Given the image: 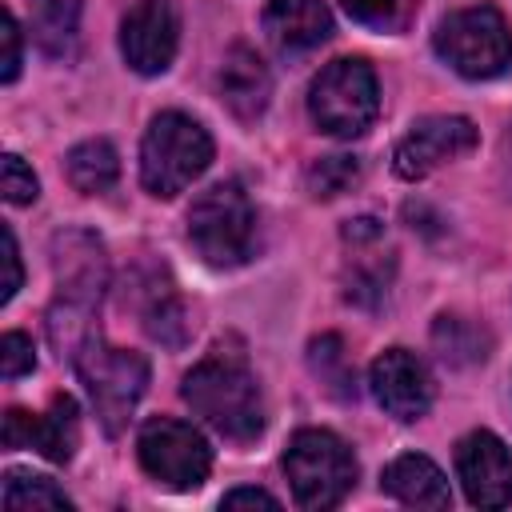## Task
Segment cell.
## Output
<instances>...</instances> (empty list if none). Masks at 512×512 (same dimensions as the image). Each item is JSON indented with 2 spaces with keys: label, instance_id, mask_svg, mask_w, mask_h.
<instances>
[{
  "label": "cell",
  "instance_id": "6da1fadb",
  "mask_svg": "<svg viewBox=\"0 0 512 512\" xmlns=\"http://www.w3.org/2000/svg\"><path fill=\"white\" fill-rule=\"evenodd\" d=\"M180 396L224 440L248 444L264 432V396H260L256 372L248 368L244 352H224V348L208 352L184 376Z\"/></svg>",
  "mask_w": 512,
  "mask_h": 512
},
{
  "label": "cell",
  "instance_id": "7a4b0ae2",
  "mask_svg": "<svg viewBox=\"0 0 512 512\" xmlns=\"http://www.w3.org/2000/svg\"><path fill=\"white\" fill-rule=\"evenodd\" d=\"M188 240L212 268H236L256 248V208L236 180L212 184L188 208Z\"/></svg>",
  "mask_w": 512,
  "mask_h": 512
},
{
  "label": "cell",
  "instance_id": "3957f363",
  "mask_svg": "<svg viewBox=\"0 0 512 512\" xmlns=\"http://www.w3.org/2000/svg\"><path fill=\"white\" fill-rule=\"evenodd\" d=\"M72 368L80 376V384L92 396V408L104 424L108 436H120L136 400L148 388V360L132 348H116L108 344L100 332L84 340V348L72 356Z\"/></svg>",
  "mask_w": 512,
  "mask_h": 512
},
{
  "label": "cell",
  "instance_id": "277c9868",
  "mask_svg": "<svg viewBox=\"0 0 512 512\" xmlns=\"http://www.w3.org/2000/svg\"><path fill=\"white\" fill-rule=\"evenodd\" d=\"M284 472L292 484V496L308 512H324L344 504V496L356 488V456L352 448L328 432V428H300L288 440Z\"/></svg>",
  "mask_w": 512,
  "mask_h": 512
},
{
  "label": "cell",
  "instance_id": "5b68a950",
  "mask_svg": "<svg viewBox=\"0 0 512 512\" xmlns=\"http://www.w3.org/2000/svg\"><path fill=\"white\" fill-rule=\"evenodd\" d=\"M212 164V136L184 112H160L140 144V180L152 196L184 192Z\"/></svg>",
  "mask_w": 512,
  "mask_h": 512
},
{
  "label": "cell",
  "instance_id": "8992f818",
  "mask_svg": "<svg viewBox=\"0 0 512 512\" xmlns=\"http://www.w3.org/2000/svg\"><path fill=\"white\" fill-rule=\"evenodd\" d=\"M376 112H380L376 72L360 56L332 60L328 68H320V76L308 88V116H312V124L320 132L336 136V140L364 136L372 128Z\"/></svg>",
  "mask_w": 512,
  "mask_h": 512
},
{
  "label": "cell",
  "instance_id": "52a82bcc",
  "mask_svg": "<svg viewBox=\"0 0 512 512\" xmlns=\"http://www.w3.org/2000/svg\"><path fill=\"white\" fill-rule=\"evenodd\" d=\"M436 56L468 80H492L512 64V32L492 4L460 8L436 28Z\"/></svg>",
  "mask_w": 512,
  "mask_h": 512
},
{
  "label": "cell",
  "instance_id": "ba28073f",
  "mask_svg": "<svg viewBox=\"0 0 512 512\" xmlns=\"http://www.w3.org/2000/svg\"><path fill=\"white\" fill-rule=\"evenodd\" d=\"M136 456H140V468L160 488H172V492H192L212 472V448H208V440L192 424L172 420V416H152L140 428Z\"/></svg>",
  "mask_w": 512,
  "mask_h": 512
},
{
  "label": "cell",
  "instance_id": "9c48e42d",
  "mask_svg": "<svg viewBox=\"0 0 512 512\" xmlns=\"http://www.w3.org/2000/svg\"><path fill=\"white\" fill-rule=\"evenodd\" d=\"M180 48V8L176 0H136L120 24L124 64L140 76H160Z\"/></svg>",
  "mask_w": 512,
  "mask_h": 512
},
{
  "label": "cell",
  "instance_id": "30bf717a",
  "mask_svg": "<svg viewBox=\"0 0 512 512\" xmlns=\"http://www.w3.org/2000/svg\"><path fill=\"white\" fill-rule=\"evenodd\" d=\"M476 140H480V136H476V124H472L468 116H424V120H416V124L404 132V140L396 144L392 168H396V176H404V180H420V176H428L432 168H440V164H448V160L472 152Z\"/></svg>",
  "mask_w": 512,
  "mask_h": 512
},
{
  "label": "cell",
  "instance_id": "8fae6325",
  "mask_svg": "<svg viewBox=\"0 0 512 512\" xmlns=\"http://www.w3.org/2000/svg\"><path fill=\"white\" fill-rule=\"evenodd\" d=\"M52 272H56V300L80 304V308H100V296L108 288V256L92 232H84V228L56 232Z\"/></svg>",
  "mask_w": 512,
  "mask_h": 512
},
{
  "label": "cell",
  "instance_id": "7c38bea8",
  "mask_svg": "<svg viewBox=\"0 0 512 512\" xmlns=\"http://www.w3.org/2000/svg\"><path fill=\"white\" fill-rule=\"evenodd\" d=\"M456 476L468 504L508 508L512 504V452L496 432H468L456 444Z\"/></svg>",
  "mask_w": 512,
  "mask_h": 512
},
{
  "label": "cell",
  "instance_id": "4fadbf2b",
  "mask_svg": "<svg viewBox=\"0 0 512 512\" xmlns=\"http://www.w3.org/2000/svg\"><path fill=\"white\" fill-rule=\"evenodd\" d=\"M368 384H372L376 404L396 420H420L436 400V384H432L424 360L408 348L380 352L368 368Z\"/></svg>",
  "mask_w": 512,
  "mask_h": 512
},
{
  "label": "cell",
  "instance_id": "5bb4252c",
  "mask_svg": "<svg viewBox=\"0 0 512 512\" xmlns=\"http://www.w3.org/2000/svg\"><path fill=\"white\" fill-rule=\"evenodd\" d=\"M4 448H36L52 464H68L80 448V408L72 396H56L48 412L28 416L24 408L4 412Z\"/></svg>",
  "mask_w": 512,
  "mask_h": 512
},
{
  "label": "cell",
  "instance_id": "9a60e30c",
  "mask_svg": "<svg viewBox=\"0 0 512 512\" xmlns=\"http://www.w3.org/2000/svg\"><path fill=\"white\" fill-rule=\"evenodd\" d=\"M264 36L280 56H304L332 36V12L324 0H268Z\"/></svg>",
  "mask_w": 512,
  "mask_h": 512
},
{
  "label": "cell",
  "instance_id": "2e32d148",
  "mask_svg": "<svg viewBox=\"0 0 512 512\" xmlns=\"http://www.w3.org/2000/svg\"><path fill=\"white\" fill-rule=\"evenodd\" d=\"M220 96L232 108V116H240V120L264 116V108L272 100V72L248 44H232V52L224 56V64H220Z\"/></svg>",
  "mask_w": 512,
  "mask_h": 512
},
{
  "label": "cell",
  "instance_id": "e0dca14e",
  "mask_svg": "<svg viewBox=\"0 0 512 512\" xmlns=\"http://www.w3.org/2000/svg\"><path fill=\"white\" fill-rule=\"evenodd\" d=\"M380 488H384L392 500L408 504V508H448V504H452V492H448L444 472H440L428 456H420V452L396 456V460L384 468Z\"/></svg>",
  "mask_w": 512,
  "mask_h": 512
},
{
  "label": "cell",
  "instance_id": "ac0fdd59",
  "mask_svg": "<svg viewBox=\"0 0 512 512\" xmlns=\"http://www.w3.org/2000/svg\"><path fill=\"white\" fill-rule=\"evenodd\" d=\"M116 176H120V156L108 140L96 136V140H84L68 152V180H72L76 192L100 196L116 184Z\"/></svg>",
  "mask_w": 512,
  "mask_h": 512
},
{
  "label": "cell",
  "instance_id": "d6986e66",
  "mask_svg": "<svg viewBox=\"0 0 512 512\" xmlns=\"http://www.w3.org/2000/svg\"><path fill=\"white\" fill-rule=\"evenodd\" d=\"M140 320H144V332L156 344H164V348H180L192 336L188 308L180 304V296L172 292V284H160V280L148 284V304L140 308Z\"/></svg>",
  "mask_w": 512,
  "mask_h": 512
},
{
  "label": "cell",
  "instance_id": "ffe728a7",
  "mask_svg": "<svg viewBox=\"0 0 512 512\" xmlns=\"http://www.w3.org/2000/svg\"><path fill=\"white\" fill-rule=\"evenodd\" d=\"M80 32V0H32V36L48 56H72Z\"/></svg>",
  "mask_w": 512,
  "mask_h": 512
},
{
  "label": "cell",
  "instance_id": "44dd1931",
  "mask_svg": "<svg viewBox=\"0 0 512 512\" xmlns=\"http://www.w3.org/2000/svg\"><path fill=\"white\" fill-rule=\"evenodd\" d=\"M432 344H436V356L452 368H464V364H480L488 356V336L484 328H476L472 320L464 316H436L432 324Z\"/></svg>",
  "mask_w": 512,
  "mask_h": 512
},
{
  "label": "cell",
  "instance_id": "7402d4cb",
  "mask_svg": "<svg viewBox=\"0 0 512 512\" xmlns=\"http://www.w3.org/2000/svg\"><path fill=\"white\" fill-rule=\"evenodd\" d=\"M308 368L316 372V380L336 396V400H356V372L344 356L340 336H320L308 344Z\"/></svg>",
  "mask_w": 512,
  "mask_h": 512
},
{
  "label": "cell",
  "instance_id": "603a6c76",
  "mask_svg": "<svg viewBox=\"0 0 512 512\" xmlns=\"http://www.w3.org/2000/svg\"><path fill=\"white\" fill-rule=\"evenodd\" d=\"M4 508L8 512H28V508H72L68 492L56 488L48 476H32V472H8L4 476Z\"/></svg>",
  "mask_w": 512,
  "mask_h": 512
},
{
  "label": "cell",
  "instance_id": "cb8c5ba5",
  "mask_svg": "<svg viewBox=\"0 0 512 512\" xmlns=\"http://www.w3.org/2000/svg\"><path fill=\"white\" fill-rule=\"evenodd\" d=\"M356 180H360V160L356 156H320L304 172V184L316 200H332V196L348 192Z\"/></svg>",
  "mask_w": 512,
  "mask_h": 512
},
{
  "label": "cell",
  "instance_id": "d4e9b609",
  "mask_svg": "<svg viewBox=\"0 0 512 512\" xmlns=\"http://www.w3.org/2000/svg\"><path fill=\"white\" fill-rule=\"evenodd\" d=\"M340 4H344V12L352 20H360L368 28H380V32L384 28H400L408 8H412V0H340Z\"/></svg>",
  "mask_w": 512,
  "mask_h": 512
},
{
  "label": "cell",
  "instance_id": "484cf974",
  "mask_svg": "<svg viewBox=\"0 0 512 512\" xmlns=\"http://www.w3.org/2000/svg\"><path fill=\"white\" fill-rule=\"evenodd\" d=\"M0 184H4V200H8V204H32L36 192H40L36 172H32L16 152L4 156V164H0Z\"/></svg>",
  "mask_w": 512,
  "mask_h": 512
},
{
  "label": "cell",
  "instance_id": "4316f807",
  "mask_svg": "<svg viewBox=\"0 0 512 512\" xmlns=\"http://www.w3.org/2000/svg\"><path fill=\"white\" fill-rule=\"evenodd\" d=\"M36 368V348L24 332H4L0 336V372L4 380H20Z\"/></svg>",
  "mask_w": 512,
  "mask_h": 512
},
{
  "label": "cell",
  "instance_id": "83f0119b",
  "mask_svg": "<svg viewBox=\"0 0 512 512\" xmlns=\"http://www.w3.org/2000/svg\"><path fill=\"white\" fill-rule=\"evenodd\" d=\"M0 44H4V52H0V80L12 84V80L20 76V44H24L12 8H4V20H0Z\"/></svg>",
  "mask_w": 512,
  "mask_h": 512
},
{
  "label": "cell",
  "instance_id": "f1b7e54d",
  "mask_svg": "<svg viewBox=\"0 0 512 512\" xmlns=\"http://www.w3.org/2000/svg\"><path fill=\"white\" fill-rule=\"evenodd\" d=\"M4 284H0V304H8L16 292H20V284H24V268H20V248H16V236H12V228L4 224Z\"/></svg>",
  "mask_w": 512,
  "mask_h": 512
},
{
  "label": "cell",
  "instance_id": "f546056e",
  "mask_svg": "<svg viewBox=\"0 0 512 512\" xmlns=\"http://www.w3.org/2000/svg\"><path fill=\"white\" fill-rule=\"evenodd\" d=\"M220 508H280V500L264 488H232L220 496Z\"/></svg>",
  "mask_w": 512,
  "mask_h": 512
}]
</instances>
